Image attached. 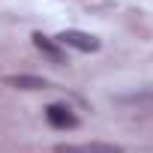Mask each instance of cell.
Instances as JSON below:
<instances>
[{
	"mask_svg": "<svg viewBox=\"0 0 153 153\" xmlns=\"http://www.w3.org/2000/svg\"><path fill=\"white\" fill-rule=\"evenodd\" d=\"M57 45H66V48H75V51H84V54H93L99 51V39L93 33H84V30H63L54 36Z\"/></svg>",
	"mask_w": 153,
	"mask_h": 153,
	"instance_id": "1",
	"label": "cell"
},
{
	"mask_svg": "<svg viewBox=\"0 0 153 153\" xmlns=\"http://www.w3.org/2000/svg\"><path fill=\"white\" fill-rule=\"evenodd\" d=\"M54 153H123V147L108 141H84V144H57Z\"/></svg>",
	"mask_w": 153,
	"mask_h": 153,
	"instance_id": "2",
	"label": "cell"
},
{
	"mask_svg": "<svg viewBox=\"0 0 153 153\" xmlns=\"http://www.w3.org/2000/svg\"><path fill=\"white\" fill-rule=\"evenodd\" d=\"M45 120H48L54 129H75V126H78V117L72 114V108H66V105H60V102H54V105L45 108Z\"/></svg>",
	"mask_w": 153,
	"mask_h": 153,
	"instance_id": "3",
	"label": "cell"
},
{
	"mask_svg": "<svg viewBox=\"0 0 153 153\" xmlns=\"http://www.w3.org/2000/svg\"><path fill=\"white\" fill-rule=\"evenodd\" d=\"M30 39H33L36 51H42V54H45V57H48L54 66H63V63H66V54H63V48H60V45H57L51 36H45V33H33Z\"/></svg>",
	"mask_w": 153,
	"mask_h": 153,
	"instance_id": "4",
	"label": "cell"
},
{
	"mask_svg": "<svg viewBox=\"0 0 153 153\" xmlns=\"http://www.w3.org/2000/svg\"><path fill=\"white\" fill-rule=\"evenodd\" d=\"M3 81L9 87H18V90H48V81L39 78V75H6Z\"/></svg>",
	"mask_w": 153,
	"mask_h": 153,
	"instance_id": "5",
	"label": "cell"
}]
</instances>
